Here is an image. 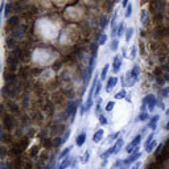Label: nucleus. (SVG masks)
I'll use <instances>...</instances> for the list:
<instances>
[{
    "label": "nucleus",
    "mask_w": 169,
    "mask_h": 169,
    "mask_svg": "<svg viewBox=\"0 0 169 169\" xmlns=\"http://www.w3.org/2000/svg\"><path fill=\"white\" fill-rule=\"evenodd\" d=\"M139 168H140V162H139V161L135 162V164L131 167V169H139Z\"/></svg>",
    "instance_id": "obj_34"
},
{
    "label": "nucleus",
    "mask_w": 169,
    "mask_h": 169,
    "mask_svg": "<svg viewBox=\"0 0 169 169\" xmlns=\"http://www.w3.org/2000/svg\"><path fill=\"white\" fill-rule=\"evenodd\" d=\"M70 134H72V131H70V129H67V131L65 132L64 137L61 139V143H66V142H67V139H69V136H70Z\"/></svg>",
    "instance_id": "obj_26"
},
{
    "label": "nucleus",
    "mask_w": 169,
    "mask_h": 169,
    "mask_svg": "<svg viewBox=\"0 0 169 169\" xmlns=\"http://www.w3.org/2000/svg\"><path fill=\"white\" fill-rule=\"evenodd\" d=\"M103 135H105L103 129H98V131L92 135V142L94 143H100L102 142V139H103Z\"/></svg>",
    "instance_id": "obj_6"
},
{
    "label": "nucleus",
    "mask_w": 169,
    "mask_h": 169,
    "mask_svg": "<svg viewBox=\"0 0 169 169\" xmlns=\"http://www.w3.org/2000/svg\"><path fill=\"white\" fill-rule=\"evenodd\" d=\"M132 35H134V28H127L126 35H124V37H126V41H127V42H128V41L132 38Z\"/></svg>",
    "instance_id": "obj_15"
},
{
    "label": "nucleus",
    "mask_w": 169,
    "mask_h": 169,
    "mask_svg": "<svg viewBox=\"0 0 169 169\" xmlns=\"http://www.w3.org/2000/svg\"><path fill=\"white\" fill-rule=\"evenodd\" d=\"M123 145H124V142H123V139H118V142L114 144V149H115L114 155L119 153V152H120V149L123 148Z\"/></svg>",
    "instance_id": "obj_10"
},
{
    "label": "nucleus",
    "mask_w": 169,
    "mask_h": 169,
    "mask_svg": "<svg viewBox=\"0 0 169 169\" xmlns=\"http://www.w3.org/2000/svg\"><path fill=\"white\" fill-rule=\"evenodd\" d=\"M89 160H90V152L86 151L84 155H82V157H81V162H82V164H87Z\"/></svg>",
    "instance_id": "obj_19"
},
{
    "label": "nucleus",
    "mask_w": 169,
    "mask_h": 169,
    "mask_svg": "<svg viewBox=\"0 0 169 169\" xmlns=\"http://www.w3.org/2000/svg\"><path fill=\"white\" fill-rule=\"evenodd\" d=\"M119 135H120V132H116V134H112L111 136H110V139H108V140H115L118 136H119Z\"/></svg>",
    "instance_id": "obj_32"
},
{
    "label": "nucleus",
    "mask_w": 169,
    "mask_h": 169,
    "mask_svg": "<svg viewBox=\"0 0 169 169\" xmlns=\"http://www.w3.org/2000/svg\"><path fill=\"white\" fill-rule=\"evenodd\" d=\"M131 15H132V5L129 4L128 7H127V11H126V17H127V19L131 17Z\"/></svg>",
    "instance_id": "obj_28"
},
{
    "label": "nucleus",
    "mask_w": 169,
    "mask_h": 169,
    "mask_svg": "<svg viewBox=\"0 0 169 169\" xmlns=\"http://www.w3.org/2000/svg\"><path fill=\"white\" fill-rule=\"evenodd\" d=\"M119 82V79H118V77H110L108 81H107V86H106V91H111L112 87H115Z\"/></svg>",
    "instance_id": "obj_5"
},
{
    "label": "nucleus",
    "mask_w": 169,
    "mask_h": 169,
    "mask_svg": "<svg viewBox=\"0 0 169 169\" xmlns=\"http://www.w3.org/2000/svg\"><path fill=\"white\" fill-rule=\"evenodd\" d=\"M165 129H169V120H168L167 124H165Z\"/></svg>",
    "instance_id": "obj_39"
},
{
    "label": "nucleus",
    "mask_w": 169,
    "mask_h": 169,
    "mask_svg": "<svg viewBox=\"0 0 169 169\" xmlns=\"http://www.w3.org/2000/svg\"><path fill=\"white\" fill-rule=\"evenodd\" d=\"M135 56H136V46H132V49H131V58L132 60L135 58Z\"/></svg>",
    "instance_id": "obj_30"
},
{
    "label": "nucleus",
    "mask_w": 169,
    "mask_h": 169,
    "mask_svg": "<svg viewBox=\"0 0 169 169\" xmlns=\"http://www.w3.org/2000/svg\"><path fill=\"white\" fill-rule=\"evenodd\" d=\"M156 145H157V143H156V142H152L151 144L148 145V147H145V152H147V153H151V152L155 149V147H156Z\"/></svg>",
    "instance_id": "obj_22"
},
{
    "label": "nucleus",
    "mask_w": 169,
    "mask_h": 169,
    "mask_svg": "<svg viewBox=\"0 0 169 169\" xmlns=\"http://www.w3.org/2000/svg\"><path fill=\"white\" fill-rule=\"evenodd\" d=\"M126 30H124V24H120L119 27H118V37H120V36H123V35H126Z\"/></svg>",
    "instance_id": "obj_23"
},
{
    "label": "nucleus",
    "mask_w": 169,
    "mask_h": 169,
    "mask_svg": "<svg viewBox=\"0 0 169 169\" xmlns=\"http://www.w3.org/2000/svg\"><path fill=\"white\" fill-rule=\"evenodd\" d=\"M145 19H147V11H143L142 12V21H145Z\"/></svg>",
    "instance_id": "obj_33"
},
{
    "label": "nucleus",
    "mask_w": 169,
    "mask_h": 169,
    "mask_svg": "<svg viewBox=\"0 0 169 169\" xmlns=\"http://www.w3.org/2000/svg\"><path fill=\"white\" fill-rule=\"evenodd\" d=\"M139 73H140V66L137 64L134 65V67H132L128 73H126V75L122 78L123 86H124V87L126 86L127 87L134 86V84L137 82V79H139Z\"/></svg>",
    "instance_id": "obj_1"
},
{
    "label": "nucleus",
    "mask_w": 169,
    "mask_h": 169,
    "mask_svg": "<svg viewBox=\"0 0 169 169\" xmlns=\"http://www.w3.org/2000/svg\"><path fill=\"white\" fill-rule=\"evenodd\" d=\"M99 111H100V99L97 103V114H99Z\"/></svg>",
    "instance_id": "obj_35"
},
{
    "label": "nucleus",
    "mask_w": 169,
    "mask_h": 169,
    "mask_svg": "<svg viewBox=\"0 0 169 169\" xmlns=\"http://www.w3.org/2000/svg\"><path fill=\"white\" fill-rule=\"evenodd\" d=\"M114 107H115V102H114V100H110V102H107L105 110H106L107 112H110V111H112V110H114Z\"/></svg>",
    "instance_id": "obj_20"
},
{
    "label": "nucleus",
    "mask_w": 169,
    "mask_h": 169,
    "mask_svg": "<svg viewBox=\"0 0 169 169\" xmlns=\"http://www.w3.org/2000/svg\"><path fill=\"white\" fill-rule=\"evenodd\" d=\"M72 149H73V145H69V147H66V148H65L64 151L60 153V156H58V159H61V160H62V159H65V157H67V155H69V152L72 151Z\"/></svg>",
    "instance_id": "obj_12"
},
{
    "label": "nucleus",
    "mask_w": 169,
    "mask_h": 169,
    "mask_svg": "<svg viewBox=\"0 0 169 169\" xmlns=\"http://www.w3.org/2000/svg\"><path fill=\"white\" fill-rule=\"evenodd\" d=\"M120 67H122V58L119 56H115L114 60H112V72H114V74L119 73Z\"/></svg>",
    "instance_id": "obj_4"
},
{
    "label": "nucleus",
    "mask_w": 169,
    "mask_h": 169,
    "mask_svg": "<svg viewBox=\"0 0 169 169\" xmlns=\"http://www.w3.org/2000/svg\"><path fill=\"white\" fill-rule=\"evenodd\" d=\"M84 142H86V132H82V134H79L77 136V139H75V144H77V147H82L84 144Z\"/></svg>",
    "instance_id": "obj_8"
},
{
    "label": "nucleus",
    "mask_w": 169,
    "mask_h": 169,
    "mask_svg": "<svg viewBox=\"0 0 169 169\" xmlns=\"http://www.w3.org/2000/svg\"><path fill=\"white\" fill-rule=\"evenodd\" d=\"M112 169H114V168H112Z\"/></svg>",
    "instance_id": "obj_41"
},
{
    "label": "nucleus",
    "mask_w": 169,
    "mask_h": 169,
    "mask_svg": "<svg viewBox=\"0 0 169 169\" xmlns=\"http://www.w3.org/2000/svg\"><path fill=\"white\" fill-rule=\"evenodd\" d=\"M107 38H108V37H107V35H100L99 40H98V44H99V45H105L107 42Z\"/></svg>",
    "instance_id": "obj_24"
},
{
    "label": "nucleus",
    "mask_w": 169,
    "mask_h": 169,
    "mask_svg": "<svg viewBox=\"0 0 169 169\" xmlns=\"http://www.w3.org/2000/svg\"><path fill=\"white\" fill-rule=\"evenodd\" d=\"M72 167H73V169H75V168H77V160H74V161L72 162Z\"/></svg>",
    "instance_id": "obj_38"
},
{
    "label": "nucleus",
    "mask_w": 169,
    "mask_h": 169,
    "mask_svg": "<svg viewBox=\"0 0 169 169\" xmlns=\"http://www.w3.org/2000/svg\"><path fill=\"white\" fill-rule=\"evenodd\" d=\"M139 122H144V120H149V115H148V111H143L139 114V116H137V119Z\"/></svg>",
    "instance_id": "obj_13"
},
{
    "label": "nucleus",
    "mask_w": 169,
    "mask_h": 169,
    "mask_svg": "<svg viewBox=\"0 0 169 169\" xmlns=\"http://www.w3.org/2000/svg\"><path fill=\"white\" fill-rule=\"evenodd\" d=\"M126 95H127V91L123 89V90H120L119 92H116V94H115V99H124V98H127Z\"/></svg>",
    "instance_id": "obj_17"
},
{
    "label": "nucleus",
    "mask_w": 169,
    "mask_h": 169,
    "mask_svg": "<svg viewBox=\"0 0 169 169\" xmlns=\"http://www.w3.org/2000/svg\"><path fill=\"white\" fill-rule=\"evenodd\" d=\"M46 169H58V168H56V160H52L49 162V165L46 167Z\"/></svg>",
    "instance_id": "obj_29"
},
{
    "label": "nucleus",
    "mask_w": 169,
    "mask_h": 169,
    "mask_svg": "<svg viewBox=\"0 0 169 169\" xmlns=\"http://www.w3.org/2000/svg\"><path fill=\"white\" fill-rule=\"evenodd\" d=\"M153 137H155V134H153V132H152L151 135H148L147 140H145V143H144V148H145V147H148V145L151 144L152 142H153Z\"/></svg>",
    "instance_id": "obj_21"
},
{
    "label": "nucleus",
    "mask_w": 169,
    "mask_h": 169,
    "mask_svg": "<svg viewBox=\"0 0 169 169\" xmlns=\"http://www.w3.org/2000/svg\"><path fill=\"white\" fill-rule=\"evenodd\" d=\"M168 94H169V87H167V89H164V90H162V91H161V95H162V97H168Z\"/></svg>",
    "instance_id": "obj_31"
},
{
    "label": "nucleus",
    "mask_w": 169,
    "mask_h": 169,
    "mask_svg": "<svg viewBox=\"0 0 169 169\" xmlns=\"http://www.w3.org/2000/svg\"><path fill=\"white\" fill-rule=\"evenodd\" d=\"M159 119H160V115H155L152 119H149L148 120V128H151V129H156V127H157V122H159Z\"/></svg>",
    "instance_id": "obj_7"
},
{
    "label": "nucleus",
    "mask_w": 169,
    "mask_h": 169,
    "mask_svg": "<svg viewBox=\"0 0 169 169\" xmlns=\"http://www.w3.org/2000/svg\"><path fill=\"white\" fill-rule=\"evenodd\" d=\"M156 105H157L156 97L152 95V94H149V95H147V97L144 98V99H143V107H142V108L143 110L148 108V112H151V111H153V110H155Z\"/></svg>",
    "instance_id": "obj_2"
},
{
    "label": "nucleus",
    "mask_w": 169,
    "mask_h": 169,
    "mask_svg": "<svg viewBox=\"0 0 169 169\" xmlns=\"http://www.w3.org/2000/svg\"><path fill=\"white\" fill-rule=\"evenodd\" d=\"M107 25H108V17H107L106 15H103L102 17H100V28H102V29H105Z\"/></svg>",
    "instance_id": "obj_16"
},
{
    "label": "nucleus",
    "mask_w": 169,
    "mask_h": 169,
    "mask_svg": "<svg viewBox=\"0 0 169 169\" xmlns=\"http://www.w3.org/2000/svg\"><path fill=\"white\" fill-rule=\"evenodd\" d=\"M1 169H5V164H4V162L1 164Z\"/></svg>",
    "instance_id": "obj_40"
},
{
    "label": "nucleus",
    "mask_w": 169,
    "mask_h": 169,
    "mask_svg": "<svg viewBox=\"0 0 169 169\" xmlns=\"http://www.w3.org/2000/svg\"><path fill=\"white\" fill-rule=\"evenodd\" d=\"M157 105H159V107H160V108H162V110H164V108H165L164 103H162V102H161V100H157Z\"/></svg>",
    "instance_id": "obj_36"
},
{
    "label": "nucleus",
    "mask_w": 169,
    "mask_h": 169,
    "mask_svg": "<svg viewBox=\"0 0 169 169\" xmlns=\"http://www.w3.org/2000/svg\"><path fill=\"white\" fill-rule=\"evenodd\" d=\"M119 48V40L118 38H114V40L111 41V45H110V49L112 50V52H115V50Z\"/></svg>",
    "instance_id": "obj_18"
},
{
    "label": "nucleus",
    "mask_w": 169,
    "mask_h": 169,
    "mask_svg": "<svg viewBox=\"0 0 169 169\" xmlns=\"http://www.w3.org/2000/svg\"><path fill=\"white\" fill-rule=\"evenodd\" d=\"M72 162H73V161H72V157H69V156L65 157L64 161L61 162L60 167H58V169H66L67 167H69V165H72Z\"/></svg>",
    "instance_id": "obj_11"
},
{
    "label": "nucleus",
    "mask_w": 169,
    "mask_h": 169,
    "mask_svg": "<svg viewBox=\"0 0 169 169\" xmlns=\"http://www.w3.org/2000/svg\"><path fill=\"white\" fill-rule=\"evenodd\" d=\"M122 5H123V7H128V5H129L128 0H124V1H123V3H122Z\"/></svg>",
    "instance_id": "obj_37"
},
{
    "label": "nucleus",
    "mask_w": 169,
    "mask_h": 169,
    "mask_svg": "<svg viewBox=\"0 0 169 169\" xmlns=\"http://www.w3.org/2000/svg\"><path fill=\"white\" fill-rule=\"evenodd\" d=\"M114 152H115V149H114V145H112V147L107 148V151L103 152V153L100 155V159H102V160H107L110 156H111V155H114Z\"/></svg>",
    "instance_id": "obj_9"
},
{
    "label": "nucleus",
    "mask_w": 169,
    "mask_h": 169,
    "mask_svg": "<svg viewBox=\"0 0 169 169\" xmlns=\"http://www.w3.org/2000/svg\"><path fill=\"white\" fill-rule=\"evenodd\" d=\"M140 157H142V152H139V151H137V152H134L132 155H129L128 159L123 161V165H124V167H128V165H131L132 162L137 161V159H140Z\"/></svg>",
    "instance_id": "obj_3"
},
{
    "label": "nucleus",
    "mask_w": 169,
    "mask_h": 169,
    "mask_svg": "<svg viewBox=\"0 0 169 169\" xmlns=\"http://www.w3.org/2000/svg\"><path fill=\"white\" fill-rule=\"evenodd\" d=\"M100 89H102V82L100 81H98V83H97V86H95V97H98L99 95V91H100Z\"/></svg>",
    "instance_id": "obj_25"
},
{
    "label": "nucleus",
    "mask_w": 169,
    "mask_h": 169,
    "mask_svg": "<svg viewBox=\"0 0 169 169\" xmlns=\"http://www.w3.org/2000/svg\"><path fill=\"white\" fill-rule=\"evenodd\" d=\"M108 69H110V65L108 64H106L105 66H103V69H102V73H100V79H106V75H107V73H108Z\"/></svg>",
    "instance_id": "obj_14"
},
{
    "label": "nucleus",
    "mask_w": 169,
    "mask_h": 169,
    "mask_svg": "<svg viewBox=\"0 0 169 169\" xmlns=\"http://www.w3.org/2000/svg\"><path fill=\"white\" fill-rule=\"evenodd\" d=\"M99 123L102 126H106L107 124V118H106V115H99Z\"/></svg>",
    "instance_id": "obj_27"
}]
</instances>
